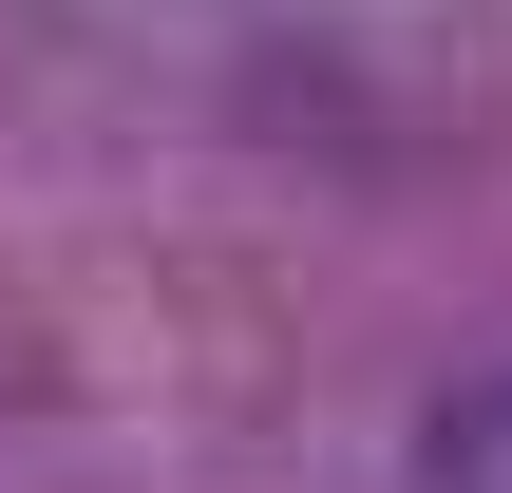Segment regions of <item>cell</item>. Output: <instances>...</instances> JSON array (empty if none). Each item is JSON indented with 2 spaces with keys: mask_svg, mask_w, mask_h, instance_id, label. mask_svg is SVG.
Segmentation results:
<instances>
[{
  "mask_svg": "<svg viewBox=\"0 0 512 493\" xmlns=\"http://www.w3.org/2000/svg\"><path fill=\"white\" fill-rule=\"evenodd\" d=\"M418 493H512V361L456 380V399L418 418Z\"/></svg>",
  "mask_w": 512,
  "mask_h": 493,
  "instance_id": "obj_1",
  "label": "cell"
}]
</instances>
